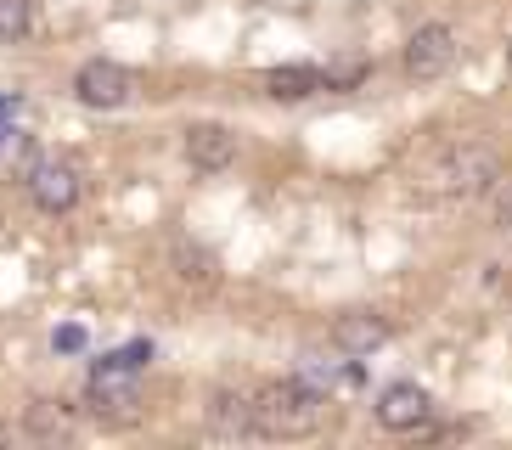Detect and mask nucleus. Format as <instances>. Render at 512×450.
<instances>
[{"label":"nucleus","mask_w":512,"mask_h":450,"mask_svg":"<svg viewBox=\"0 0 512 450\" xmlns=\"http://www.w3.org/2000/svg\"><path fill=\"white\" fill-rule=\"evenodd\" d=\"M428 389H417V383H389V389L377 394V422L383 428H394V434H411V428H422L428 422Z\"/></svg>","instance_id":"6e6552de"},{"label":"nucleus","mask_w":512,"mask_h":450,"mask_svg":"<svg viewBox=\"0 0 512 450\" xmlns=\"http://www.w3.org/2000/svg\"><path fill=\"white\" fill-rule=\"evenodd\" d=\"M23 186H29L34 209H46V214H68L79 203V169L68 158H40V164H29Z\"/></svg>","instance_id":"7ed1b4c3"},{"label":"nucleus","mask_w":512,"mask_h":450,"mask_svg":"<svg viewBox=\"0 0 512 450\" xmlns=\"http://www.w3.org/2000/svg\"><path fill=\"white\" fill-rule=\"evenodd\" d=\"M507 79H512V45H507Z\"/></svg>","instance_id":"6ab92c4d"},{"label":"nucleus","mask_w":512,"mask_h":450,"mask_svg":"<svg viewBox=\"0 0 512 450\" xmlns=\"http://www.w3.org/2000/svg\"><path fill=\"white\" fill-rule=\"evenodd\" d=\"M496 225H501V231H512V180H501V186H496Z\"/></svg>","instance_id":"dca6fc26"},{"label":"nucleus","mask_w":512,"mask_h":450,"mask_svg":"<svg viewBox=\"0 0 512 450\" xmlns=\"http://www.w3.org/2000/svg\"><path fill=\"white\" fill-rule=\"evenodd\" d=\"M456 68V34L445 29V23H428V29L411 34L406 45V74L417 79V85H434V79H445Z\"/></svg>","instance_id":"20e7f679"},{"label":"nucleus","mask_w":512,"mask_h":450,"mask_svg":"<svg viewBox=\"0 0 512 450\" xmlns=\"http://www.w3.org/2000/svg\"><path fill=\"white\" fill-rule=\"evenodd\" d=\"M74 96L85 107H124L130 102V96H136V74H130V68H119V62H85V68H79L74 74Z\"/></svg>","instance_id":"39448f33"},{"label":"nucleus","mask_w":512,"mask_h":450,"mask_svg":"<svg viewBox=\"0 0 512 450\" xmlns=\"http://www.w3.org/2000/svg\"><path fill=\"white\" fill-rule=\"evenodd\" d=\"M169 259H175V276H181L186 287H197V293L220 282V259H214L209 248H197V242H175Z\"/></svg>","instance_id":"9b49d317"},{"label":"nucleus","mask_w":512,"mask_h":450,"mask_svg":"<svg viewBox=\"0 0 512 450\" xmlns=\"http://www.w3.org/2000/svg\"><path fill=\"white\" fill-rule=\"evenodd\" d=\"M29 428H34V434H62V428H68V417L57 411V400H34L29 405Z\"/></svg>","instance_id":"4468645a"},{"label":"nucleus","mask_w":512,"mask_h":450,"mask_svg":"<svg viewBox=\"0 0 512 450\" xmlns=\"http://www.w3.org/2000/svg\"><path fill=\"white\" fill-rule=\"evenodd\" d=\"M259 85H265V96H276V102H304V96L327 90V68H310V62H282V68H271Z\"/></svg>","instance_id":"1a4fd4ad"},{"label":"nucleus","mask_w":512,"mask_h":450,"mask_svg":"<svg viewBox=\"0 0 512 450\" xmlns=\"http://www.w3.org/2000/svg\"><path fill=\"white\" fill-rule=\"evenodd\" d=\"M349 360H355V355H349ZM349 360H310L304 377H310L316 389H361L366 372H361V366H349Z\"/></svg>","instance_id":"f8f14e48"},{"label":"nucleus","mask_w":512,"mask_h":450,"mask_svg":"<svg viewBox=\"0 0 512 450\" xmlns=\"http://www.w3.org/2000/svg\"><path fill=\"white\" fill-rule=\"evenodd\" d=\"M12 119H17V96H0V141L12 135Z\"/></svg>","instance_id":"a211bd4d"},{"label":"nucleus","mask_w":512,"mask_h":450,"mask_svg":"<svg viewBox=\"0 0 512 450\" xmlns=\"http://www.w3.org/2000/svg\"><path fill=\"white\" fill-rule=\"evenodd\" d=\"M366 79V62H332L327 68V90H349Z\"/></svg>","instance_id":"2eb2a0df"},{"label":"nucleus","mask_w":512,"mask_h":450,"mask_svg":"<svg viewBox=\"0 0 512 450\" xmlns=\"http://www.w3.org/2000/svg\"><path fill=\"white\" fill-rule=\"evenodd\" d=\"M501 175H507V158L496 147H484V141H456L434 158L428 169V192L439 197H484L496 192Z\"/></svg>","instance_id":"f03ea898"},{"label":"nucleus","mask_w":512,"mask_h":450,"mask_svg":"<svg viewBox=\"0 0 512 450\" xmlns=\"http://www.w3.org/2000/svg\"><path fill=\"white\" fill-rule=\"evenodd\" d=\"M51 344H57L62 355H79V349H85V327H57V338H51Z\"/></svg>","instance_id":"f3484780"},{"label":"nucleus","mask_w":512,"mask_h":450,"mask_svg":"<svg viewBox=\"0 0 512 450\" xmlns=\"http://www.w3.org/2000/svg\"><path fill=\"white\" fill-rule=\"evenodd\" d=\"M254 428L265 439H304L321 428V389L310 377H271L254 389Z\"/></svg>","instance_id":"f257e3e1"},{"label":"nucleus","mask_w":512,"mask_h":450,"mask_svg":"<svg viewBox=\"0 0 512 450\" xmlns=\"http://www.w3.org/2000/svg\"><path fill=\"white\" fill-rule=\"evenodd\" d=\"M34 23V0H0V45L23 40Z\"/></svg>","instance_id":"ddd939ff"},{"label":"nucleus","mask_w":512,"mask_h":450,"mask_svg":"<svg viewBox=\"0 0 512 450\" xmlns=\"http://www.w3.org/2000/svg\"><path fill=\"white\" fill-rule=\"evenodd\" d=\"M209 428L220 439H242V434H259L254 428V394H231V389H220L209 400Z\"/></svg>","instance_id":"9d476101"},{"label":"nucleus","mask_w":512,"mask_h":450,"mask_svg":"<svg viewBox=\"0 0 512 450\" xmlns=\"http://www.w3.org/2000/svg\"><path fill=\"white\" fill-rule=\"evenodd\" d=\"M394 338V327L383 321V315H372V310H349V315H338L332 321V344H338V355H372V349H383Z\"/></svg>","instance_id":"423d86ee"},{"label":"nucleus","mask_w":512,"mask_h":450,"mask_svg":"<svg viewBox=\"0 0 512 450\" xmlns=\"http://www.w3.org/2000/svg\"><path fill=\"white\" fill-rule=\"evenodd\" d=\"M186 164L203 169V175H220V169L237 164V135L226 124H192L186 130Z\"/></svg>","instance_id":"0eeeda50"}]
</instances>
